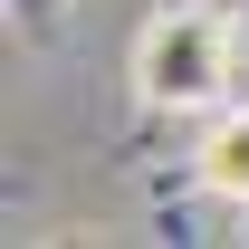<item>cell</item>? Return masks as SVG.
Returning <instances> with one entry per match:
<instances>
[{"label": "cell", "instance_id": "6da1fadb", "mask_svg": "<svg viewBox=\"0 0 249 249\" xmlns=\"http://www.w3.org/2000/svg\"><path fill=\"white\" fill-rule=\"evenodd\" d=\"M230 87V19L201 0H173L154 29L134 38V96L154 115H201Z\"/></svg>", "mask_w": 249, "mask_h": 249}, {"label": "cell", "instance_id": "7a4b0ae2", "mask_svg": "<svg viewBox=\"0 0 249 249\" xmlns=\"http://www.w3.org/2000/svg\"><path fill=\"white\" fill-rule=\"evenodd\" d=\"M192 173H201V192H220V201H240V211H249V106H220V115H211Z\"/></svg>", "mask_w": 249, "mask_h": 249}]
</instances>
